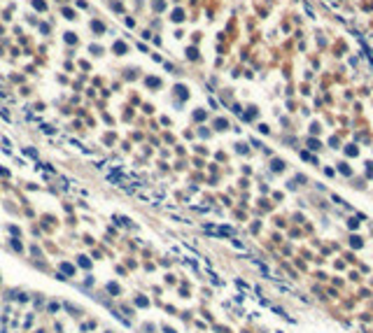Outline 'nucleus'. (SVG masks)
I'll return each mask as SVG.
<instances>
[{"mask_svg": "<svg viewBox=\"0 0 373 333\" xmlns=\"http://www.w3.org/2000/svg\"><path fill=\"white\" fill-rule=\"evenodd\" d=\"M205 231L212 233V235H233L236 231L229 228V226H205Z\"/></svg>", "mask_w": 373, "mask_h": 333, "instance_id": "obj_1", "label": "nucleus"}]
</instances>
